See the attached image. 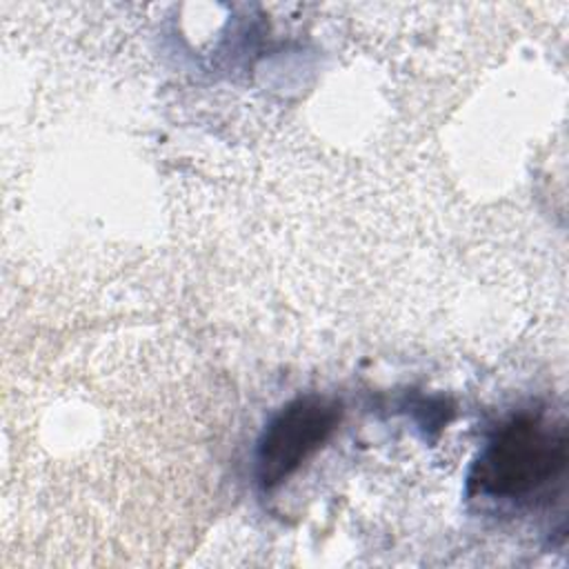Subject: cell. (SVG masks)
<instances>
[{"instance_id": "cell-1", "label": "cell", "mask_w": 569, "mask_h": 569, "mask_svg": "<svg viewBox=\"0 0 569 569\" xmlns=\"http://www.w3.org/2000/svg\"><path fill=\"white\" fill-rule=\"evenodd\" d=\"M567 465V429L538 416H518L498 429L473 465L469 482L496 498L527 496Z\"/></svg>"}, {"instance_id": "cell-2", "label": "cell", "mask_w": 569, "mask_h": 569, "mask_svg": "<svg viewBox=\"0 0 569 569\" xmlns=\"http://www.w3.org/2000/svg\"><path fill=\"white\" fill-rule=\"evenodd\" d=\"M342 405L320 396H305L282 407L258 442V478L264 489L282 485L336 431Z\"/></svg>"}]
</instances>
